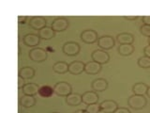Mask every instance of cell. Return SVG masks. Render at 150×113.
I'll use <instances>...</instances> for the list:
<instances>
[{"mask_svg": "<svg viewBox=\"0 0 150 113\" xmlns=\"http://www.w3.org/2000/svg\"><path fill=\"white\" fill-rule=\"evenodd\" d=\"M128 105L130 108L135 110H139L144 108L147 105V100L144 95H136L133 94L132 96H130L128 99Z\"/></svg>", "mask_w": 150, "mask_h": 113, "instance_id": "cell-1", "label": "cell"}, {"mask_svg": "<svg viewBox=\"0 0 150 113\" xmlns=\"http://www.w3.org/2000/svg\"><path fill=\"white\" fill-rule=\"evenodd\" d=\"M54 92L58 96L67 97L70 93H72V88L67 82H58L54 85Z\"/></svg>", "mask_w": 150, "mask_h": 113, "instance_id": "cell-2", "label": "cell"}, {"mask_svg": "<svg viewBox=\"0 0 150 113\" xmlns=\"http://www.w3.org/2000/svg\"><path fill=\"white\" fill-rule=\"evenodd\" d=\"M62 50L65 55L69 56H74L80 53L81 47H80V44L76 41H68L63 45Z\"/></svg>", "mask_w": 150, "mask_h": 113, "instance_id": "cell-3", "label": "cell"}, {"mask_svg": "<svg viewBox=\"0 0 150 113\" xmlns=\"http://www.w3.org/2000/svg\"><path fill=\"white\" fill-rule=\"evenodd\" d=\"M29 58L34 62H43L47 59V51L42 48H33L29 52Z\"/></svg>", "mask_w": 150, "mask_h": 113, "instance_id": "cell-4", "label": "cell"}, {"mask_svg": "<svg viewBox=\"0 0 150 113\" xmlns=\"http://www.w3.org/2000/svg\"><path fill=\"white\" fill-rule=\"evenodd\" d=\"M92 60L95 61V62H98V64H105L108 61L110 60V56L107 53L106 51L101 50V49H98L95 50L91 55Z\"/></svg>", "mask_w": 150, "mask_h": 113, "instance_id": "cell-5", "label": "cell"}, {"mask_svg": "<svg viewBox=\"0 0 150 113\" xmlns=\"http://www.w3.org/2000/svg\"><path fill=\"white\" fill-rule=\"evenodd\" d=\"M115 41L114 38L108 35L102 36L100 38H98V45L104 51L112 49V47L115 46Z\"/></svg>", "mask_w": 150, "mask_h": 113, "instance_id": "cell-6", "label": "cell"}, {"mask_svg": "<svg viewBox=\"0 0 150 113\" xmlns=\"http://www.w3.org/2000/svg\"><path fill=\"white\" fill-rule=\"evenodd\" d=\"M52 28L54 32H62L65 31L69 27V21L66 18L59 17L56 18L52 23Z\"/></svg>", "mask_w": 150, "mask_h": 113, "instance_id": "cell-7", "label": "cell"}, {"mask_svg": "<svg viewBox=\"0 0 150 113\" xmlns=\"http://www.w3.org/2000/svg\"><path fill=\"white\" fill-rule=\"evenodd\" d=\"M81 40L83 42H86V44H94V42L98 40V33L95 30H92V29L83 30L81 33Z\"/></svg>", "mask_w": 150, "mask_h": 113, "instance_id": "cell-8", "label": "cell"}, {"mask_svg": "<svg viewBox=\"0 0 150 113\" xmlns=\"http://www.w3.org/2000/svg\"><path fill=\"white\" fill-rule=\"evenodd\" d=\"M23 44H25V45L28 47H35L37 45H39L40 41V38L37 34L29 33V34H26L25 36H23Z\"/></svg>", "mask_w": 150, "mask_h": 113, "instance_id": "cell-9", "label": "cell"}, {"mask_svg": "<svg viewBox=\"0 0 150 113\" xmlns=\"http://www.w3.org/2000/svg\"><path fill=\"white\" fill-rule=\"evenodd\" d=\"M100 106V111L104 113H114L118 108V105L114 100L103 101Z\"/></svg>", "mask_w": 150, "mask_h": 113, "instance_id": "cell-10", "label": "cell"}, {"mask_svg": "<svg viewBox=\"0 0 150 113\" xmlns=\"http://www.w3.org/2000/svg\"><path fill=\"white\" fill-rule=\"evenodd\" d=\"M98 99H100V97H98V92H86L83 93L82 95V100H83V103L86 104V105H92V104H97Z\"/></svg>", "mask_w": 150, "mask_h": 113, "instance_id": "cell-11", "label": "cell"}, {"mask_svg": "<svg viewBox=\"0 0 150 113\" xmlns=\"http://www.w3.org/2000/svg\"><path fill=\"white\" fill-rule=\"evenodd\" d=\"M29 25L33 29L40 31L42 29V28H44L46 26V19L44 17H41V16L32 17Z\"/></svg>", "mask_w": 150, "mask_h": 113, "instance_id": "cell-12", "label": "cell"}, {"mask_svg": "<svg viewBox=\"0 0 150 113\" xmlns=\"http://www.w3.org/2000/svg\"><path fill=\"white\" fill-rule=\"evenodd\" d=\"M84 67H86V64L82 61H72L71 63L69 64V73L75 75L80 74L84 71Z\"/></svg>", "mask_w": 150, "mask_h": 113, "instance_id": "cell-13", "label": "cell"}, {"mask_svg": "<svg viewBox=\"0 0 150 113\" xmlns=\"http://www.w3.org/2000/svg\"><path fill=\"white\" fill-rule=\"evenodd\" d=\"M92 89L94 92H104L108 88V81L104 78H97L91 84Z\"/></svg>", "mask_w": 150, "mask_h": 113, "instance_id": "cell-14", "label": "cell"}, {"mask_svg": "<svg viewBox=\"0 0 150 113\" xmlns=\"http://www.w3.org/2000/svg\"><path fill=\"white\" fill-rule=\"evenodd\" d=\"M101 71V65L98 64L95 61H89L86 63V67H84V72L88 74H97Z\"/></svg>", "mask_w": 150, "mask_h": 113, "instance_id": "cell-15", "label": "cell"}, {"mask_svg": "<svg viewBox=\"0 0 150 113\" xmlns=\"http://www.w3.org/2000/svg\"><path fill=\"white\" fill-rule=\"evenodd\" d=\"M40 87H39V85L36 83H27L25 86L23 87L22 92L25 95H32L34 96L35 94L39 93V89Z\"/></svg>", "mask_w": 150, "mask_h": 113, "instance_id": "cell-16", "label": "cell"}, {"mask_svg": "<svg viewBox=\"0 0 150 113\" xmlns=\"http://www.w3.org/2000/svg\"><path fill=\"white\" fill-rule=\"evenodd\" d=\"M82 102H83L82 95L79 93H73L72 92L66 97V103H67L68 105L70 107H77L79 105H81Z\"/></svg>", "mask_w": 150, "mask_h": 113, "instance_id": "cell-17", "label": "cell"}, {"mask_svg": "<svg viewBox=\"0 0 150 113\" xmlns=\"http://www.w3.org/2000/svg\"><path fill=\"white\" fill-rule=\"evenodd\" d=\"M19 103H20L21 107H23L25 108H29V107H32L35 106L36 98L32 95H25V94H23V96L20 97Z\"/></svg>", "mask_w": 150, "mask_h": 113, "instance_id": "cell-18", "label": "cell"}, {"mask_svg": "<svg viewBox=\"0 0 150 113\" xmlns=\"http://www.w3.org/2000/svg\"><path fill=\"white\" fill-rule=\"evenodd\" d=\"M116 41L119 44H132L134 37L130 33H120L116 36Z\"/></svg>", "mask_w": 150, "mask_h": 113, "instance_id": "cell-19", "label": "cell"}, {"mask_svg": "<svg viewBox=\"0 0 150 113\" xmlns=\"http://www.w3.org/2000/svg\"><path fill=\"white\" fill-rule=\"evenodd\" d=\"M55 35V32L53 30V28L49 27V26H45L44 28H42L41 30L39 31V36L40 39L42 40H45V41H48L53 39Z\"/></svg>", "mask_w": 150, "mask_h": 113, "instance_id": "cell-20", "label": "cell"}, {"mask_svg": "<svg viewBox=\"0 0 150 113\" xmlns=\"http://www.w3.org/2000/svg\"><path fill=\"white\" fill-rule=\"evenodd\" d=\"M35 69L32 67H23L19 71V77L23 79H31L35 77Z\"/></svg>", "mask_w": 150, "mask_h": 113, "instance_id": "cell-21", "label": "cell"}, {"mask_svg": "<svg viewBox=\"0 0 150 113\" xmlns=\"http://www.w3.org/2000/svg\"><path fill=\"white\" fill-rule=\"evenodd\" d=\"M147 89H148V86L146 84L143 82H139L133 85L132 92L136 95H144L147 92Z\"/></svg>", "mask_w": 150, "mask_h": 113, "instance_id": "cell-22", "label": "cell"}, {"mask_svg": "<svg viewBox=\"0 0 150 113\" xmlns=\"http://www.w3.org/2000/svg\"><path fill=\"white\" fill-rule=\"evenodd\" d=\"M53 70H54V72L56 74H63L65 73L69 72V64L64 62V61H58V62L54 64Z\"/></svg>", "mask_w": 150, "mask_h": 113, "instance_id": "cell-23", "label": "cell"}, {"mask_svg": "<svg viewBox=\"0 0 150 113\" xmlns=\"http://www.w3.org/2000/svg\"><path fill=\"white\" fill-rule=\"evenodd\" d=\"M117 51H118L119 55L128 56L134 52V46L132 44H120Z\"/></svg>", "mask_w": 150, "mask_h": 113, "instance_id": "cell-24", "label": "cell"}, {"mask_svg": "<svg viewBox=\"0 0 150 113\" xmlns=\"http://www.w3.org/2000/svg\"><path fill=\"white\" fill-rule=\"evenodd\" d=\"M54 93V89L51 88L50 86H41L39 89V95L43 98H48L53 95Z\"/></svg>", "mask_w": 150, "mask_h": 113, "instance_id": "cell-25", "label": "cell"}, {"mask_svg": "<svg viewBox=\"0 0 150 113\" xmlns=\"http://www.w3.org/2000/svg\"><path fill=\"white\" fill-rule=\"evenodd\" d=\"M138 65L139 67L143 68V69H148L150 68V58L148 56H142L138 59Z\"/></svg>", "mask_w": 150, "mask_h": 113, "instance_id": "cell-26", "label": "cell"}, {"mask_svg": "<svg viewBox=\"0 0 150 113\" xmlns=\"http://www.w3.org/2000/svg\"><path fill=\"white\" fill-rule=\"evenodd\" d=\"M86 110L88 113H98L100 111V106L98 104H92V105H88L86 108Z\"/></svg>", "mask_w": 150, "mask_h": 113, "instance_id": "cell-27", "label": "cell"}, {"mask_svg": "<svg viewBox=\"0 0 150 113\" xmlns=\"http://www.w3.org/2000/svg\"><path fill=\"white\" fill-rule=\"evenodd\" d=\"M140 32L144 36L150 38V26H146V25L142 26L140 28Z\"/></svg>", "mask_w": 150, "mask_h": 113, "instance_id": "cell-28", "label": "cell"}, {"mask_svg": "<svg viewBox=\"0 0 150 113\" xmlns=\"http://www.w3.org/2000/svg\"><path fill=\"white\" fill-rule=\"evenodd\" d=\"M114 113H130V111L126 107H118Z\"/></svg>", "mask_w": 150, "mask_h": 113, "instance_id": "cell-29", "label": "cell"}, {"mask_svg": "<svg viewBox=\"0 0 150 113\" xmlns=\"http://www.w3.org/2000/svg\"><path fill=\"white\" fill-rule=\"evenodd\" d=\"M25 79H23L22 77H18V88L19 89H23V87L25 86Z\"/></svg>", "mask_w": 150, "mask_h": 113, "instance_id": "cell-30", "label": "cell"}, {"mask_svg": "<svg viewBox=\"0 0 150 113\" xmlns=\"http://www.w3.org/2000/svg\"><path fill=\"white\" fill-rule=\"evenodd\" d=\"M144 54L145 56H148V58H150V45H147V46L144 47Z\"/></svg>", "mask_w": 150, "mask_h": 113, "instance_id": "cell-31", "label": "cell"}, {"mask_svg": "<svg viewBox=\"0 0 150 113\" xmlns=\"http://www.w3.org/2000/svg\"><path fill=\"white\" fill-rule=\"evenodd\" d=\"M26 20H27L26 16H19L18 17V23L19 24H25Z\"/></svg>", "mask_w": 150, "mask_h": 113, "instance_id": "cell-32", "label": "cell"}, {"mask_svg": "<svg viewBox=\"0 0 150 113\" xmlns=\"http://www.w3.org/2000/svg\"><path fill=\"white\" fill-rule=\"evenodd\" d=\"M143 22L144 25L150 26V16H144L143 17Z\"/></svg>", "mask_w": 150, "mask_h": 113, "instance_id": "cell-33", "label": "cell"}, {"mask_svg": "<svg viewBox=\"0 0 150 113\" xmlns=\"http://www.w3.org/2000/svg\"><path fill=\"white\" fill-rule=\"evenodd\" d=\"M126 20H129V21H136L139 18L138 16H124Z\"/></svg>", "mask_w": 150, "mask_h": 113, "instance_id": "cell-34", "label": "cell"}, {"mask_svg": "<svg viewBox=\"0 0 150 113\" xmlns=\"http://www.w3.org/2000/svg\"><path fill=\"white\" fill-rule=\"evenodd\" d=\"M74 113H88L86 110H83V109H79L77 111H75Z\"/></svg>", "mask_w": 150, "mask_h": 113, "instance_id": "cell-35", "label": "cell"}, {"mask_svg": "<svg viewBox=\"0 0 150 113\" xmlns=\"http://www.w3.org/2000/svg\"><path fill=\"white\" fill-rule=\"evenodd\" d=\"M146 94H147V96L150 98V86L148 87V89H147V92H146Z\"/></svg>", "mask_w": 150, "mask_h": 113, "instance_id": "cell-36", "label": "cell"}, {"mask_svg": "<svg viewBox=\"0 0 150 113\" xmlns=\"http://www.w3.org/2000/svg\"><path fill=\"white\" fill-rule=\"evenodd\" d=\"M148 44H149V45H150V38H148Z\"/></svg>", "mask_w": 150, "mask_h": 113, "instance_id": "cell-37", "label": "cell"}, {"mask_svg": "<svg viewBox=\"0 0 150 113\" xmlns=\"http://www.w3.org/2000/svg\"><path fill=\"white\" fill-rule=\"evenodd\" d=\"M51 113H59V112H51Z\"/></svg>", "mask_w": 150, "mask_h": 113, "instance_id": "cell-38", "label": "cell"}]
</instances>
